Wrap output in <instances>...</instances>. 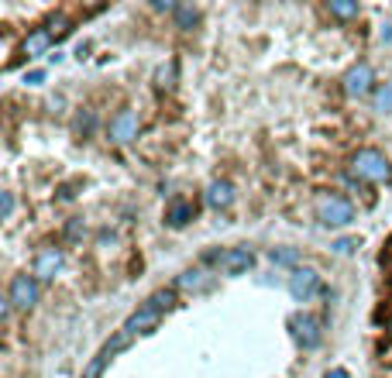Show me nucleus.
Instances as JSON below:
<instances>
[{"label": "nucleus", "mask_w": 392, "mask_h": 378, "mask_svg": "<svg viewBox=\"0 0 392 378\" xmlns=\"http://www.w3.org/2000/svg\"><path fill=\"white\" fill-rule=\"evenodd\" d=\"M313 210H317V220L323 227H344V224L355 220V206L344 196H337V192H320Z\"/></svg>", "instance_id": "nucleus-1"}, {"label": "nucleus", "mask_w": 392, "mask_h": 378, "mask_svg": "<svg viewBox=\"0 0 392 378\" xmlns=\"http://www.w3.org/2000/svg\"><path fill=\"white\" fill-rule=\"evenodd\" d=\"M351 172H355L358 179H368V183H386V179H392L389 159H386L379 148H362V152L351 159Z\"/></svg>", "instance_id": "nucleus-2"}, {"label": "nucleus", "mask_w": 392, "mask_h": 378, "mask_svg": "<svg viewBox=\"0 0 392 378\" xmlns=\"http://www.w3.org/2000/svg\"><path fill=\"white\" fill-rule=\"evenodd\" d=\"M289 330H293L296 344L299 348H306V351H313L317 344H320V320L317 316H310V313H296V316H289Z\"/></svg>", "instance_id": "nucleus-3"}, {"label": "nucleus", "mask_w": 392, "mask_h": 378, "mask_svg": "<svg viewBox=\"0 0 392 378\" xmlns=\"http://www.w3.org/2000/svg\"><path fill=\"white\" fill-rule=\"evenodd\" d=\"M7 303L14 309H31L38 303V279L35 276H14L10 292H7Z\"/></svg>", "instance_id": "nucleus-4"}, {"label": "nucleus", "mask_w": 392, "mask_h": 378, "mask_svg": "<svg viewBox=\"0 0 392 378\" xmlns=\"http://www.w3.org/2000/svg\"><path fill=\"white\" fill-rule=\"evenodd\" d=\"M138 114L134 110H117L114 114V120H110V141H117V145H127V141H134L138 138Z\"/></svg>", "instance_id": "nucleus-5"}, {"label": "nucleus", "mask_w": 392, "mask_h": 378, "mask_svg": "<svg viewBox=\"0 0 392 378\" xmlns=\"http://www.w3.org/2000/svg\"><path fill=\"white\" fill-rule=\"evenodd\" d=\"M289 292H293V299H299V303L313 299V296L320 292V276H317L313 269H293V276H289Z\"/></svg>", "instance_id": "nucleus-6"}, {"label": "nucleus", "mask_w": 392, "mask_h": 378, "mask_svg": "<svg viewBox=\"0 0 392 378\" xmlns=\"http://www.w3.org/2000/svg\"><path fill=\"white\" fill-rule=\"evenodd\" d=\"M372 87H375V73H372L368 62H358V66L348 69V76H344V90H348L351 96L372 93Z\"/></svg>", "instance_id": "nucleus-7"}, {"label": "nucleus", "mask_w": 392, "mask_h": 378, "mask_svg": "<svg viewBox=\"0 0 392 378\" xmlns=\"http://www.w3.org/2000/svg\"><path fill=\"white\" fill-rule=\"evenodd\" d=\"M59 269H62V251L59 248H45L38 258H35V279L38 282H48V279H55L59 276Z\"/></svg>", "instance_id": "nucleus-8"}, {"label": "nucleus", "mask_w": 392, "mask_h": 378, "mask_svg": "<svg viewBox=\"0 0 392 378\" xmlns=\"http://www.w3.org/2000/svg\"><path fill=\"white\" fill-rule=\"evenodd\" d=\"M155 327H159V309H155L152 303L138 306V309L127 316V323H124L127 334H148V330H155Z\"/></svg>", "instance_id": "nucleus-9"}, {"label": "nucleus", "mask_w": 392, "mask_h": 378, "mask_svg": "<svg viewBox=\"0 0 392 378\" xmlns=\"http://www.w3.org/2000/svg\"><path fill=\"white\" fill-rule=\"evenodd\" d=\"M251 262H255L251 248H231V251L220 255V269H224L227 276H244V272L251 269Z\"/></svg>", "instance_id": "nucleus-10"}, {"label": "nucleus", "mask_w": 392, "mask_h": 378, "mask_svg": "<svg viewBox=\"0 0 392 378\" xmlns=\"http://www.w3.org/2000/svg\"><path fill=\"white\" fill-rule=\"evenodd\" d=\"M48 45H52L48 28H35V31H28V38H24L21 52H24L28 59H38V55H45V52H48Z\"/></svg>", "instance_id": "nucleus-11"}, {"label": "nucleus", "mask_w": 392, "mask_h": 378, "mask_svg": "<svg viewBox=\"0 0 392 378\" xmlns=\"http://www.w3.org/2000/svg\"><path fill=\"white\" fill-rule=\"evenodd\" d=\"M206 203L213 206V210H227L231 203H234V186L231 183H210V189H206Z\"/></svg>", "instance_id": "nucleus-12"}, {"label": "nucleus", "mask_w": 392, "mask_h": 378, "mask_svg": "<svg viewBox=\"0 0 392 378\" xmlns=\"http://www.w3.org/2000/svg\"><path fill=\"white\" fill-rule=\"evenodd\" d=\"M210 276L203 272V269H190V272H183L179 279H176V289H186V292H203V289H210Z\"/></svg>", "instance_id": "nucleus-13"}, {"label": "nucleus", "mask_w": 392, "mask_h": 378, "mask_svg": "<svg viewBox=\"0 0 392 378\" xmlns=\"http://www.w3.org/2000/svg\"><path fill=\"white\" fill-rule=\"evenodd\" d=\"M166 220H169V227H183V224H190V220H193V206L179 199V203H172V206H169Z\"/></svg>", "instance_id": "nucleus-14"}, {"label": "nucleus", "mask_w": 392, "mask_h": 378, "mask_svg": "<svg viewBox=\"0 0 392 378\" xmlns=\"http://www.w3.org/2000/svg\"><path fill=\"white\" fill-rule=\"evenodd\" d=\"M327 10H330L334 17H341V21L358 17V3H344V0H330V3H327Z\"/></svg>", "instance_id": "nucleus-15"}, {"label": "nucleus", "mask_w": 392, "mask_h": 378, "mask_svg": "<svg viewBox=\"0 0 392 378\" xmlns=\"http://www.w3.org/2000/svg\"><path fill=\"white\" fill-rule=\"evenodd\" d=\"M131 337L134 334H127V330H121L114 341H107V348H103V358H110V354H117V351H124L127 344H131Z\"/></svg>", "instance_id": "nucleus-16"}, {"label": "nucleus", "mask_w": 392, "mask_h": 378, "mask_svg": "<svg viewBox=\"0 0 392 378\" xmlns=\"http://www.w3.org/2000/svg\"><path fill=\"white\" fill-rule=\"evenodd\" d=\"M172 80H176V62H166V66L155 73V83H159L162 90H172Z\"/></svg>", "instance_id": "nucleus-17"}, {"label": "nucleus", "mask_w": 392, "mask_h": 378, "mask_svg": "<svg viewBox=\"0 0 392 378\" xmlns=\"http://www.w3.org/2000/svg\"><path fill=\"white\" fill-rule=\"evenodd\" d=\"M48 35H52V38H66V35H69V17L55 14V17L48 21Z\"/></svg>", "instance_id": "nucleus-18"}, {"label": "nucleus", "mask_w": 392, "mask_h": 378, "mask_svg": "<svg viewBox=\"0 0 392 378\" xmlns=\"http://www.w3.org/2000/svg\"><path fill=\"white\" fill-rule=\"evenodd\" d=\"M148 303H152V306H155V309L162 313V309H169V306L176 303V292H172V289H162V292H155V296H152Z\"/></svg>", "instance_id": "nucleus-19"}, {"label": "nucleus", "mask_w": 392, "mask_h": 378, "mask_svg": "<svg viewBox=\"0 0 392 378\" xmlns=\"http://www.w3.org/2000/svg\"><path fill=\"white\" fill-rule=\"evenodd\" d=\"M196 17H199V10H196V7H190V3H183V7L176 10V21H179V28H193Z\"/></svg>", "instance_id": "nucleus-20"}, {"label": "nucleus", "mask_w": 392, "mask_h": 378, "mask_svg": "<svg viewBox=\"0 0 392 378\" xmlns=\"http://www.w3.org/2000/svg\"><path fill=\"white\" fill-rule=\"evenodd\" d=\"M272 262H276V265H296L299 255H296L293 248H279V251H272Z\"/></svg>", "instance_id": "nucleus-21"}, {"label": "nucleus", "mask_w": 392, "mask_h": 378, "mask_svg": "<svg viewBox=\"0 0 392 378\" xmlns=\"http://www.w3.org/2000/svg\"><path fill=\"white\" fill-rule=\"evenodd\" d=\"M375 110H392V87H382L375 93Z\"/></svg>", "instance_id": "nucleus-22"}, {"label": "nucleus", "mask_w": 392, "mask_h": 378, "mask_svg": "<svg viewBox=\"0 0 392 378\" xmlns=\"http://www.w3.org/2000/svg\"><path fill=\"white\" fill-rule=\"evenodd\" d=\"M355 248H358L355 237H341V241H334V251H337V255H351Z\"/></svg>", "instance_id": "nucleus-23"}, {"label": "nucleus", "mask_w": 392, "mask_h": 378, "mask_svg": "<svg viewBox=\"0 0 392 378\" xmlns=\"http://www.w3.org/2000/svg\"><path fill=\"white\" fill-rule=\"evenodd\" d=\"M103 361H107L103 354H100V358H93V361L87 365V372H83V378H100V375H103Z\"/></svg>", "instance_id": "nucleus-24"}, {"label": "nucleus", "mask_w": 392, "mask_h": 378, "mask_svg": "<svg viewBox=\"0 0 392 378\" xmlns=\"http://www.w3.org/2000/svg\"><path fill=\"white\" fill-rule=\"evenodd\" d=\"M10 213H14V196H10V192H3V196H0V217L7 220Z\"/></svg>", "instance_id": "nucleus-25"}, {"label": "nucleus", "mask_w": 392, "mask_h": 378, "mask_svg": "<svg viewBox=\"0 0 392 378\" xmlns=\"http://www.w3.org/2000/svg\"><path fill=\"white\" fill-rule=\"evenodd\" d=\"M155 7H159V10H179L172 0H155Z\"/></svg>", "instance_id": "nucleus-26"}, {"label": "nucleus", "mask_w": 392, "mask_h": 378, "mask_svg": "<svg viewBox=\"0 0 392 378\" xmlns=\"http://www.w3.org/2000/svg\"><path fill=\"white\" fill-rule=\"evenodd\" d=\"M42 80H45V73H38V69H35V73H28V83H42Z\"/></svg>", "instance_id": "nucleus-27"}, {"label": "nucleus", "mask_w": 392, "mask_h": 378, "mask_svg": "<svg viewBox=\"0 0 392 378\" xmlns=\"http://www.w3.org/2000/svg\"><path fill=\"white\" fill-rule=\"evenodd\" d=\"M323 378H348V372H344V368H334V372H327Z\"/></svg>", "instance_id": "nucleus-28"}, {"label": "nucleus", "mask_w": 392, "mask_h": 378, "mask_svg": "<svg viewBox=\"0 0 392 378\" xmlns=\"http://www.w3.org/2000/svg\"><path fill=\"white\" fill-rule=\"evenodd\" d=\"M389 334H392V320H389Z\"/></svg>", "instance_id": "nucleus-29"}]
</instances>
